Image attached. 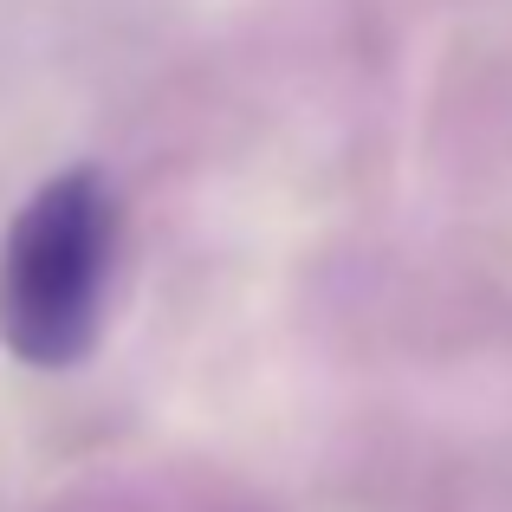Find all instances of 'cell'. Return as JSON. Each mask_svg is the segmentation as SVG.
<instances>
[{
  "label": "cell",
  "instance_id": "cell-1",
  "mask_svg": "<svg viewBox=\"0 0 512 512\" xmlns=\"http://www.w3.org/2000/svg\"><path fill=\"white\" fill-rule=\"evenodd\" d=\"M117 195L98 169L33 188L0 240V344L33 370H72L98 350L117 260Z\"/></svg>",
  "mask_w": 512,
  "mask_h": 512
}]
</instances>
